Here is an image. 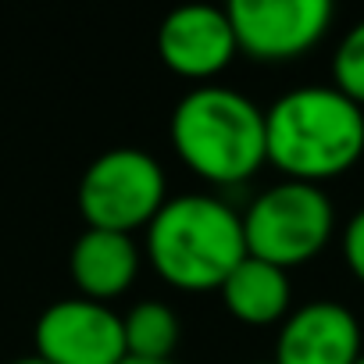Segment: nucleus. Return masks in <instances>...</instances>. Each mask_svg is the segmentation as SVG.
<instances>
[{
    "label": "nucleus",
    "mask_w": 364,
    "mask_h": 364,
    "mask_svg": "<svg viewBox=\"0 0 364 364\" xmlns=\"http://www.w3.org/2000/svg\"><path fill=\"white\" fill-rule=\"evenodd\" d=\"M336 232V208L328 193L311 182L282 178L261 190L243 211L247 254L282 272L314 261Z\"/></svg>",
    "instance_id": "nucleus-4"
},
{
    "label": "nucleus",
    "mask_w": 364,
    "mask_h": 364,
    "mask_svg": "<svg viewBox=\"0 0 364 364\" xmlns=\"http://www.w3.org/2000/svg\"><path fill=\"white\" fill-rule=\"evenodd\" d=\"M268 164L282 178L321 186L346 175L364 154V107L336 86H296L264 111Z\"/></svg>",
    "instance_id": "nucleus-1"
},
{
    "label": "nucleus",
    "mask_w": 364,
    "mask_h": 364,
    "mask_svg": "<svg viewBox=\"0 0 364 364\" xmlns=\"http://www.w3.org/2000/svg\"><path fill=\"white\" fill-rule=\"evenodd\" d=\"M236 54L240 43L225 8L186 4L164 15V22L157 26V58L178 79L208 86L236 61Z\"/></svg>",
    "instance_id": "nucleus-8"
},
{
    "label": "nucleus",
    "mask_w": 364,
    "mask_h": 364,
    "mask_svg": "<svg viewBox=\"0 0 364 364\" xmlns=\"http://www.w3.org/2000/svg\"><path fill=\"white\" fill-rule=\"evenodd\" d=\"M332 86L364 107V18L343 33L332 54Z\"/></svg>",
    "instance_id": "nucleus-13"
},
{
    "label": "nucleus",
    "mask_w": 364,
    "mask_h": 364,
    "mask_svg": "<svg viewBox=\"0 0 364 364\" xmlns=\"http://www.w3.org/2000/svg\"><path fill=\"white\" fill-rule=\"evenodd\" d=\"M364 357L357 314L336 300H311L279 325L275 364H357Z\"/></svg>",
    "instance_id": "nucleus-9"
},
{
    "label": "nucleus",
    "mask_w": 364,
    "mask_h": 364,
    "mask_svg": "<svg viewBox=\"0 0 364 364\" xmlns=\"http://www.w3.org/2000/svg\"><path fill=\"white\" fill-rule=\"evenodd\" d=\"M168 200V178L154 154L139 146L104 150L79 178V215L90 229L125 232L146 229Z\"/></svg>",
    "instance_id": "nucleus-5"
},
{
    "label": "nucleus",
    "mask_w": 364,
    "mask_h": 364,
    "mask_svg": "<svg viewBox=\"0 0 364 364\" xmlns=\"http://www.w3.org/2000/svg\"><path fill=\"white\" fill-rule=\"evenodd\" d=\"M143 264V247L125 232H104L86 229L68 254V275L79 289V296L111 304L114 296L129 293Z\"/></svg>",
    "instance_id": "nucleus-10"
},
{
    "label": "nucleus",
    "mask_w": 364,
    "mask_h": 364,
    "mask_svg": "<svg viewBox=\"0 0 364 364\" xmlns=\"http://www.w3.org/2000/svg\"><path fill=\"white\" fill-rule=\"evenodd\" d=\"M125 353L136 360H171L182 325L164 300H139L122 314Z\"/></svg>",
    "instance_id": "nucleus-12"
},
{
    "label": "nucleus",
    "mask_w": 364,
    "mask_h": 364,
    "mask_svg": "<svg viewBox=\"0 0 364 364\" xmlns=\"http://www.w3.org/2000/svg\"><path fill=\"white\" fill-rule=\"evenodd\" d=\"M122 364H178V360H175V357H171V360H136V357H125Z\"/></svg>",
    "instance_id": "nucleus-15"
},
{
    "label": "nucleus",
    "mask_w": 364,
    "mask_h": 364,
    "mask_svg": "<svg viewBox=\"0 0 364 364\" xmlns=\"http://www.w3.org/2000/svg\"><path fill=\"white\" fill-rule=\"evenodd\" d=\"M33 343L36 357L47 364H122L129 357L122 314L111 311V304L86 296H68L43 307L33 328Z\"/></svg>",
    "instance_id": "nucleus-7"
},
{
    "label": "nucleus",
    "mask_w": 364,
    "mask_h": 364,
    "mask_svg": "<svg viewBox=\"0 0 364 364\" xmlns=\"http://www.w3.org/2000/svg\"><path fill=\"white\" fill-rule=\"evenodd\" d=\"M225 11L240 50L264 65L314 50L336 15L328 0H232Z\"/></svg>",
    "instance_id": "nucleus-6"
},
{
    "label": "nucleus",
    "mask_w": 364,
    "mask_h": 364,
    "mask_svg": "<svg viewBox=\"0 0 364 364\" xmlns=\"http://www.w3.org/2000/svg\"><path fill=\"white\" fill-rule=\"evenodd\" d=\"M222 304L225 311L250 328H268V325H282L286 314L293 311V286H289V272L257 261V257H243L232 275L222 282Z\"/></svg>",
    "instance_id": "nucleus-11"
},
{
    "label": "nucleus",
    "mask_w": 364,
    "mask_h": 364,
    "mask_svg": "<svg viewBox=\"0 0 364 364\" xmlns=\"http://www.w3.org/2000/svg\"><path fill=\"white\" fill-rule=\"evenodd\" d=\"M11 364H47V360H43V357H36V353H33V357H18V360H11Z\"/></svg>",
    "instance_id": "nucleus-16"
},
{
    "label": "nucleus",
    "mask_w": 364,
    "mask_h": 364,
    "mask_svg": "<svg viewBox=\"0 0 364 364\" xmlns=\"http://www.w3.org/2000/svg\"><path fill=\"white\" fill-rule=\"evenodd\" d=\"M357 364H364V357H360V360H357Z\"/></svg>",
    "instance_id": "nucleus-18"
},
{
    "label": "nucleus",
    "mask_w": 364,
    "mask_h": 364,
    "mask_svg": "<svg viewBox=\"0 0 364 364\" xmlns=\"http://www.w3.org/2000/svg\"><path fill=\"white\" fill-rule=\"evenodd\" d=\"M171 150L211 186H240L268 164L264 111L232 86H193L168 122Z\"/></svg>",
    "instance_id": "nucleus-3"
},
{
    "label": "nucleus",
    "mask_w": 364,
    "mask_h": 364,
    "mask_svg": "<svg viewBox=\"0 0 364 364\" xmlns=\"http://www.w3.org/2000/svg\"><path fill=\"white\" fill-rule=\"evenodd\" d=\"M143 257L182 293H211L247 257L243 215L211 193L168 197L157 218L143 229Z\"/></svg>",
    "instance_id": "nucleus-2"
},
{
    "label": "nucleus",
    "mask_w": 364,
    "mask_h": 364,
    "mask_svg": "<svg viewBox=\"0 0 364 364\" xmlns=\"http://www.w3.org/2000/svg\"><path fill=\"white\" fill-rule=\"evenodd\" d=\"M343 261L350 275L364 286V208L353 211V218L343 225Z\"/></svg>",
    "instance_id": "nucleus-14"
},
{
    "label": "nucleus",
    "mask_w": 364,
    "mask_h": 364,
    "mask_svg": "<svg viewBox=\"0 0 364 364\" xmlns=\"http://www.w3.org/2000/svg\"><path fill=\"white\" fill-rule=\"evenodd\" d=\"M250 364H275V360H250Z\"/></svg>",
    "instance_id": "nucleus-17"
}]
</instances>
